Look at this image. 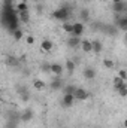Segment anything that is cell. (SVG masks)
<instances>
[{
	"label": "cell",
	"mask_w": 127,
	"mask_h": 128,
	"mask_svg": "<svg viewBox=\"0 0 127 128\" xmlns=\"http://www.w3.org/2000/svg\"><path fill=\"white\" fill-rule=\"evenodd\" d=\"M123 0H112V3H121Z\"/></svg>",
	"instance_id": "cell-27"
},
{
	"label": "cell",
	"mask_w": 127,
	"mask_h": 128,
	"mask_svg": "<svg viewBox=\"0 0 127 128\" xmlns=\"http://www.w3.org/2000/svg\"><path fill=\"white\" fill-rule=\"evenodd\" d=\"M15 8H17V10H18V12H23V10H29V4H27V2H20V3L15 6Z\"/></svg>",
	"instance_id": "cell-18"
},
{
	"label": "cell",
	"mask_w": 127,
	"mask_h": 128,
	"mask_svg": "<svg viewBox=\"0 0 127 128\" xmlns=\"http://www.w3.org/2000/svg\"><path fill=\"white\" fill-rule=\"evenodd\" d=\"M20 116H21V121H23V122H29V121H32V119H33V116H34V115H33L32 109H26Z\"/></svg>",
	"instance_id": "cell-10"
},
{
	"label": "cell",
	"mask_w": 127,
	"mask_h": 128,
	"mask_svg": "<svg viewBox=\"0 0 127 128\" xmlns=\"http://www.w3.org/2000/svg\"><path fill=\"white\" fill-rule=\"evenodd\" d=\"M124 16H126V20H127V14H126V15H124Z\"/></svg>",
	"instance_id": "cell-30"
},
{
	"label": "cell",
	"mask_w": 127,
	"mask_h": 128,
	"mask_svg": "<svg viewBox=\"0 0 127 128\" xmlns=\"http://www.w3.org/2000/svg\"><path fill=\"white\" fill-rule=\"evenodd\" d=\"M66 68H67V73H69V74H72V73L75 72V61L67 60V61H66Z\"/></svg>",
	"instance_id": "cell-16"
},
{
	"label": "cell",
	"mask_w": 127,
	"mask_h": 128,
	"mask_svg": "<svg viewBox=\"0 0 127 128\" xmlns=\"http://www.w3.org/2000/svg\"><path fill=\"white\" fill-rule=\"evenodd\" d=\"M103 64H105V67H108V68H112V67H114V61H112V60H108V58L103 61Z\"/></svg>",
	"instance_id": "cell-23"
},
{
	"label": "cell",
	"mask_w": 127,
	"mask_h": 128,
	"mask_svg": "<svg viewBox=\"0 0 127 128\" xmlns=\"http://www.w3.org/2000/svg\"><path fill=\"white\" fill-rule=\"evenodd\" d=\"M17 125H18V122H14V121H9L6 125H5V128H17Z\"/></svg>",
	"instance_id": "cell-24"
},
{
	"label": "cell",
	"mask_w": 127,
	"mask_h": 128,
	"mask_svg": "<svg viewBox=\"0 0 127 128\" xmlns=\"http://www.w3.org/2000/svg\"><path fill=\"white\" fill-rule=\"evenodd\" d=\"M73 97H75V100H78V101H84V100L88 97V92H87L84 88H76V91L73 92Z\"/></svg>",
	"instance_id": "cell-5"
},
{
	"label": "cell",
	"mask_w": 127,
	"mask_h": 128,
	"mask_svg": "<svg viewBox=\"0 0 127 128\" xmlns=\"http://www.w3.org/2000/svg\"><path fill=\"white\" fill-rule=\"evenodd\" d=\"M26 42H27L29 45H33V43H34V37H33V36H27V37H26Z\"/></svg>",
	"instance_id": "cell-26"
},
{
	"label": "cell",
	"mask_w": 127,
	"mask_h": 128,
	"mask_svg": "<svg viewBox=\"0 0 127 128\" xmlns=\"http://www.w3.org/2000/svg\"><path fill=\"white\" fill-rule=\"evenodd\" d=\"M91 43H93V52L100 54V52H102V49H103L102 42H100V40H91Z\"/></svg>",
	"instance_id": "cell-14"
},
{
	"label": "cell",
	"mask_w": 127,
	"mask_h": 128,
	"mask_svg": "<svg viewBox=\"0 0 127 128\" xmlns=\"http://www.w3.org/2000/svg\"><path fill=\"white\" fill-rule=\"evenodd\" d=\"M51 16L54 20H57V21H61V24L63 22H67L69 18H70V8L69 6H60L58 9H55L51 14Z\"/></svg>",
	"instance_id": "cell-1"
},
{
	"label": "cell",
	"mask_w": 127,
	"mask_h": 128,
	"mask_svg": "<svg viewBox=\"0 0 127 128\" xmlns=\"http://www.w3.org/2000/svg\"><path fill=\"white\" fill-rule=\"evenodd\" d=\"M126 84H124V79H121L120 76H115L114 78V88H115V91H118L120 88H123Z\"/></svg>",
	"instance_id": "cell-13"
},
{
	"label": "cell",
	"mask_w": 127,
	"mask_h": 128,
	"mask_svg": "<svg viewBox=\"0 0 127 128\" xmlns=\"http://www.w3.org/2000/svg\"><path fill=\"white\" fill-rule=\"evenodd\" d=\"M6 63L9 64L11 67H17V66H20V61H18V60H17L15 57H11V55L8 57V60H6Z\"/></svg>",
	"instance_id": "cell-19"
},
{
	"label": "cell",
	"mask_w": 127,
	"mask_h": 128,
	"mask_svg": "<svg viewBox=\"0 0 127 128\" xmlns=\"http://www.w3.org/2000/svg\"><path fill=\"white\" fill-rule=\"evenodd\" d=\"M73 103H75V97L73 94H64L63 96V100H61V106L63 107H72L73 106Z\"/></svg>",
	"instance_id": "cell-3"
},
{
	"label": "cell",
	"mask_w": 127,
	"mask_h": 128,
	"mask_svg": "<svg viewBox=\"0 0 127 128\" xmlns=\"http://www.w3.org/2000/svg\"><path fill=\"white\" fill-rule=\"evenodd\" d=\"M18 16H20V21L27 24L30 21V12L29 10H23V12H18Z\"/></svg>",
	"instance_id": "cell-11"
},
{
	"label": "cell",
	"mask_w": 127,
	"mask_h": 128,
	"mask_svg": "<svg viewBox=\"0 0 127 128\" xmlns=\"http://www.w3.org/2000/svg\"><path fill=\"white\" fill-rule=\"evenodd\" d=\"M61 28H63V32H66V33H69V34H72L73 33V22H63L61 24Z\"/></svg>",
	"instance_id": "cell-15"
},
{
	"label": "cell",
	"mask_w": 127,
	"mask_h": 128,
	"mask_svg": "<svg viewBox=\"0 0 127 128\" xmlns=\"http://www.w3.org/2000/svg\"><path fill=\"white\" fill-rule=\"evenodd\" d=\"M84 30H85V26L84 22H73V33L70 36H75V37H81L84 34Z\"/></svg>",
	"instance_id": "cell-2"
},
{
	"label": "cell",
	"mask_w": 127,
	"mask_h": 128,
	"mask_svg": "<svg viewBox=\"0 0 127 128\" xmlns=\"http://www.w3.org/2000/svg\"><path fill=\"white\" fill-rule=\"evenodd\" d=\"M33 86H34V90H36V91H43V90L46 88V84H45L43 80H40V79H34Z\"/></svg>",
	"instance_id": "cell-12"
},
{
	"label": "cell",
	"mask_w": 127,
	"mask_h": 128,
	"mask_svg": "<svg viewBox=\"0 0 127 128\" xmlns=\"http://www.w3.org/2000/svg\"><path fill=\"white\" fill-rule=\"evenodd\" d=\"M12 37H14V40H21V39L24 37V33H23L21 28H18V30L12 32Z\"/></svg>",
	"instance_id": "cell-17"
},
{
	"label": "cell",
	"mask_w": 127,
	"mask_h": 128,
	"mask_svg": "<svg viewBox=\"0 0 127 128\" xmlns=\"http://www.w3.org/2000/svg\"><path fill=\"white\" fill-rule=\"evenodd\" d=\"M124 128H127V119H124Z\"/></svg>",
	"instance_id": "cell-28"
},
{
	"label": "cell",
	"mask_w": 127,
	"mask_h": 128,
	"mask_svg": "<svg viewBox=\"0 0 127 128\" xmlns=\"http://www.w3.org/2000/svg\"><path fill=\"white\" fill-rule=\"evenodd\" d=\"M81 40H82V39H79V37L70 36V37L67 39V46H69V48H72V49H75V48L81 46Z\"/></svg>",
	"instance_id": "cell-6"
},
{
	"label": "cell",
	"mask_w": 127,
	"mask_h": 128,
	"mask_svg": "<svg viewBox=\"0 0 127 128\" xmlns=\"http://www.w3.org/2000/svg\"><path fill=\"white\" fill-rule=\"evenodd\" d=\"M81 49H82V52H85V54L93 52V43H91V40L82 39V40H81Z\"/></svg>",
	"instance_id": "cell-4"
},
{
	"label": "cell",
	"mask_w": 127,
	"mask_h": 128,
	"mask_svg": "<svg viewBox=\"0 0 127 128\" xmlns=\"http://www.w3.org/2000/svg\"><path fill=\"white\" fill-rule=\"evenodd\" d=\"M52 48H54L52 40H48V39L42 40V43H40V49H42L43 52H51V51H52Z\"/></svg>",
	"instance_id": "cell-8"
},
{
	"label": "cell",
	"mask_w": 127,
	"mask_h": 128,
	"mask_svg": "<svg viewBox=\"0 0 127 128\" xmlns=\"http://www.w3.org/2000/svg\"><path fill=\"white\" fill-rule=\"evenodd\" d=\"M51 73L54 74V76H61V73H63V66L58 63H52L51 64Z\"/></svg>",
	"instance_id": "cell-9"
},
{
	"label": "cell",
	"mask_w": 127,
	"mask_h": 128,
	"mask_svg": "<svg viewBox=\"0 0 127 128\" xmlns=\"http://www.w3.org/2000/svg\"><path fill=\"white\" fill-rule=\"evenodd\" d=\"M118 76H120L121 79H124V80H126V79H127V72H126V70H120V72H118Z\"/></svg>",
	"instance_id": "cell-25"
},
{
	"label": "cell",
	"mask_w": 127,
	"mask_h": 128,
	"mask_svg": "<svg viewBox=\"0 0 127 128\" xmlns=\"http://www.w3.org/2000/svg\"><path fill=\"white\" fill-rule=\"evenodd\" d=\"M82 76H84L87 80H91V79L96 78V70L93 68V67H85L84 72H82Z\"/></svg>",
	"instance_id": "cell-7"
},
{
	"label": "cell",
	"mask_w": 127,
	"mask_h": 128,
	"mask_svg": "<svg viewBox=\"0 0 127 128\" xmlns=\"http://www.w3.org/2000/svg\"><path fill=\"white\" fill-rule=\"evenodd\" d=\"M63 91H64V94H73V92L76 91V86H73V85H66V86H63Z\"/></svg>",
	"instance_id": "cell-20"
},
{
	"label": "cell",
	"mask_w": 127,
	"mask_h": 128,
	"mask_svg": "<svg viewBox=\"0 0 127 128\" xmlns=\"http://www.w3.org/2000/svg\"><path fill=\"white\" fill-rule=\"evenodd\" d=\"M79 15H81V18H82L84 21H88V20H90V12H88V9H82Z\"/></svg>",
	"instance_id": "cell-21"
},
{
	"label": "cell",
	"mask_w": 127,
	"mask_h": 128,
	"mask_svg": "<svg viewBox=\"0 0 127 128\" xmlns=\"http://www.w3.org/2000/svg\"><path fill=\"white\" fill-rule=\"evenodd\" d=\"M117 92H118V96L123 97V98H124V97H127V85H124L123 88H120V90H118Z\"/></svg>",
	"instance_id": "cell-22"
},
{
	"label": "cell",
	"mask_w": 127,
	"mask_h": 128,
	"mask_svg": "<svg viewBox=\"0 0 127 128\" xmlns=\"http://www.w3.org/2000/svg\"><path fill=\"white\" fill-rule=\"evenodd\" d=\"M36 2H43V0H36Z\"/></svg>",
	"instance_id": "cell-29"
}]
</instances>
